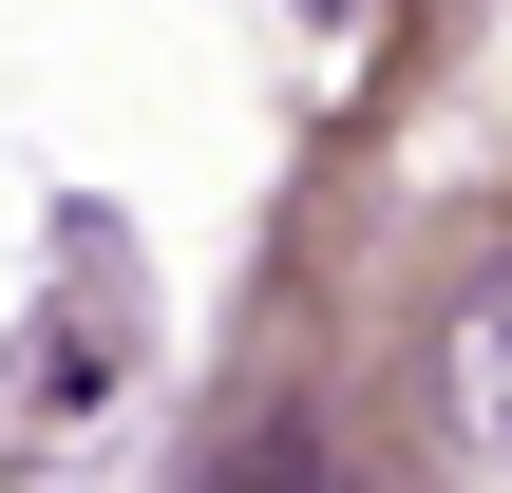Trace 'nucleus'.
<instances>
[{
	"instance_id": "nucleus-1",
	"label": "nucleus",
	"mask_w": 512,
	"mask_h": 493,
	"mask_svg": "<svg viewBox=\"0 0 512 493\" xmlns=\"http://www.w3.org/2000/svg\"><path fill=\"white\" fill-rule=\"evenodd\" d=\"M437 418H456V456L512 475V247L456 285V323H437Z\"/></svg>"
}]
</instances>
